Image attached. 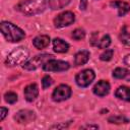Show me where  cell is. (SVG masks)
<instances>
[{"instance_id": "6da1fadb", "label": "cell", "mask_w": 130, "mask_h": 130, "mask_svg": "<svg viewBox=\"0 0 130 130\" xmlns=\"http://www.w3.org/2000/svg\"><path fill=\"white\" fill-rule=\"evenodd\" d=\"M48 4L49 0H24L17 4L16 9L25 15H35L43 12Z\"/></svg>"}, {"instance_id": "7a4b0ae2", "label": "cell", "mask_w": 130, "mask_h": 130, "mask_svg": "<svg viewBox=\"0 0 130 130\" xmlns=\"http://www.w3.org/2000/svg\"><path fill=\"white\" fill-rule=\"evenodd\" d=\"M0 29L2 35L5 37V39L11 43L19 42L25 37V34L21 28L17 27L16 25L8 21H2L0 25Z\"/></svg>"}, {"instance_id": "3957f363", "label": "cell", "mask_w": 130, "mask_h": 130, "mask_svg": "<svg viewBox=\"0 0 130 130\" xmlns=\"http://www.w3.org/2000/svg\"><path fill=\"white\" fill-rule=\"evenodd\" d=\"M29 53L26 50V48L18 47L15 50H13L6 58V64L7 66H16V65H23L28 60Z\"/></svg>"}, {"instance_id": "277c9868", "label": "cell", "mask_w": 130, "mask_h": 130, "mask_svg": "<svg viewBox=\"0 0 130 130\" xmlns=\"http://www.w3.org/2000/svg\"><path fill=\"white\" fill-rule=\"evenodd\" d=\"M53 59V56L50 54H42V55H37L32 57V59L27 60L22 67L25 70H36L41 66H44L49 60Z\"/></svg>"}, {"instance_id": "5b68a950", "label": "cell", "mask_w": 130, "mask_h": 130, "mask_svg": "<svg viewBox=\"0 0 130 130\" xmlns=\"http://www.w3.org/2000/svg\"><path fill=\"white\" fill-rule=\"evenodd\" d=\"M95 74L91 69H85L80 71L76 77H75V81L77 83V85L81 86V87H86L88 86L94 79Z\"/></svg>"}, {"instance_id": "8992f818", "label": "cell", "mask_w": 130, "mask_h": 130, "mask_svg": "<svg viewBox=\"0 0 130 130\" xmlns=\"http://www.w3.org/2000/svg\"><path fill=\"white\" fill-rule=\"evenodd\" d=\"M75 16L73 12L71 11H65L60 14H58L54 19V24L56 27H64L67 25H70L74 22Z\"/></svg>"}, {"instance_id": "52a82bcc", "label": "cell", "mask_w": 130, "mask_h": 130, "mask_svg": "<svg viewBox=\"0 0 130 130\" xmlns=\"http://www.w3.org/2000/svg\"><path fill=\"white\" fill-rule=\"evenodd\" d=\"M69 63L65 62V61H61V60H55V59H51L49 60L44 66L43 69L45 71H54V72H61V71H65L67 69H69Z\"/></svg>"}, {"instance_id": "ba28073f", "label": "cell", "mask_w": 130, "mask_h": 130, "mask_svg": "<svg viewBox=\"0 0 130 130\" xmlns=\"http://www.w3.org/2000/svg\"><path fill=\"white\" fill-rule=\"evenodd\" d=\"M71 93H72V90L68 85L60 84L59 86H57L54 89V91L52 93V99L55 102H62V101L69 99Z\"/></svg>"}, {"instance_id": "9c48e42d", "label": "cell", "mask_w": 130, "mask_h": 130, "mask_svg": "<svg viewBox=\"0 0 130 130\" xmlns=\"http://www.w3.org/2000/svg\"><path fill=\"white\" fill-rule=\"evenodd\" d=\"M36 119V114L30 110H20L14 116V120L19 124H28Z\"/></svg>"}, {"instance_id": "30bf717a", "label": "cell", "mask_w": 130, "mask_h": 130, "mask_svg": "<svg viewBox=\"0 0 130 130\" xmlns=\"http://www.w3.org/2000/svg\"><path fill=\"white\" fill-rule=\"evenodd\" d=\"M92 90H93L94 94H96L99 96H105L110 91V83L106 80H101L93 86Z\"/></svg>"}, {"instance_id": "8fae6325", "label": "cell", "mask_w": 130, "mask_h": 130, "mask_svg": "<svg viewBox=\"0 0 130 130\" xmlns=\"http://www.w3.org/2000/svg\"><path fill=\"white\" fill-rule=\"evenodd\" d=\"M39 95V87L36 83L28 84L24 88V98L27 102H32L35 101Z\"/></svg>"}, {"instance_id": "7c38bea8", "label": "cell", "mask_w": 130, "mask_h": 130, "mask_svg": "<svg viewBox=\"0 0 130 130\" xmlns=\"http://www.w3.org/2000/svg\"><path fill=\"white\" fill-rule=\"evenodd\" d=\"M111 6L118 9V15L119 16H124L127 12L130 11V4H128L127 2L121 1V0H117V1L112 2Z\"/></svg>"}, {"instance_id": "4fadbf2b", "label": "cell", "mask_w": 130, "mask_h": 130, "mask_svg": "<svg viewBox=\"0 0 130 130\" xmlns=\"http://www.w3.org/2000/svg\"><path fill=\"white\" fill-rule=\"evenodd\" d=\"M32 44H34V46H35L37 49H39V50L44 49V48H46V47L49 46V44H50V37H49V36H46V35L38 36V37H36V38L34 39Z\"/></svg>"}, {"instance_id": "5bb4252c", "label": "cell", "mask_w": 130, "mask_h": 130, "mask_svg": "<svg viewBox=\"0 0 130 130\" xmlns=\"http://www.w3.org/2000/svg\"><path fill=\"white\" fill-rule=\"evenodd\" d=\"M53 49L55 52L57 53H65L68 51L69 49V45L68 43H66L65 41H63L60 38H56L53 41Z\"/></svg>"}, {"instance_id": "9a60e30c", "label": "cell", "mask_w": 130, "mask_h": 130, "mask_svg": "<svg viewBox=\"0 0 130 130\" xmlns=\"http://www.w3.org/2000/svg\"><path fill=\"white\" fill-rule=\"evenodd\" d=\"M88 59H89V52L88 51H86V50L79 51L74 56V64L76 66L83 65L88 61Z\"/></svg>"}, {"instance_id": "2e32d148", "label": "cell", "mask_w": 130, "mask_h": 130, "mask_svg": "<svg viewBox=\"0 0 130 130\" xmlns=\"http://www.w3.org/2000/svg\"><path fill=\"white\" fill-rule=\"evenodd\" d=\"M115 95L123 101L130 102V87L127 86H120L115 92Z\"/></svg>"}, {"instance_id": "e0dca14e", "label": "cell", "mask_w": 130, "mask_h": 130, "mask_svg": "<svg viewBox=\"0 0 130 130\" xmlns=\"http://www.w3.org/2000/svg\"><path fill=\"white\" fill-rule=\"evenodd\" d=\"M70 1L71 0H49V6L50 8L57 10L67 6L70 3Z\"/></svg>"}, {"instance_id": "ac0fdd59", "label": "cell", "mask_w": 130, "mask_h": 130, "mask_svg": "<svg viewBox=\"0 0 130 130\" xmlns=\"http://www.w3.org/2000/svg\"><path fill=\"white\" fill-rule=\"evenodd\" d=\"M120 40L123 44L130 46V30L128 29L127 26H123L120 32Z\"/></svg>"}, {"instance_id": "d6986e66", "label": "cell", "mask_w": 130, "mask_h": 130, "mask_svg": "<svg viewBox=\"0 0 130 130\" xmlns=\"http://www.w3.org/2000/svg\"><path fill=\"white\" fill-rule=\"evenodd\" d=\"M110 44H111L110 36L109 35H105V36H103V38L100 41H96L95 46L99 47L100 49H106V48H108L110 46Z\"/></svg>"}, {"instance_id": "ffe728a7", "label": "cell", "mask_w": 130, "mask_h": 130, "mask_svg": "<svg viewBox=\"0 0 130 130\" xmlns=\"http://www.w3.org/2000/svg\"><path fill=\"white\" fill-rule=\"evenodd\" d=\"M127 74H128V70L125 69V68H122V67H118V68H116L113 71V76L115 78H118V79H121V78L126 77Z\"/></svg>"}, {"instance_id": "44dd1931", "label": "cell", "mask_w": 130, "mask_h": 130, "mask_svg": "<svg viewBox=\"0 0 130 130\" xmlns=\"http://www.w3.org/2000/svg\"><path fill=\"white\" fill-rule=\"evenodd\" d=\"M110 123H115V124H122V123H128L129 120L124 117V116H112L108 119Z\"/></svg>"}, {"instance_id": "7402d4cb", "label": "cell", "mask_w": 130, "mask_h": 130, "mask_svg": "<svg viewBox=\"0 0 130 130\" xmlns=\"http://www.w3.org/2000/svg\"><path fill=\"white\" fill-rule=\"evenodd\" d=\"M84 37H85V32H84V30L81 29V28H76V29L73 30V32H72V38H73L74 40H76V41H80V40L84 39Z\"/></svg>"}, {"instance_id": "603a6c76", "label": "cell", "mask_w": 130, "mask_h": 130, "mask_svg": "<svg viewBox=\"0 0 130 130\" xmlns=\"http://www.w3.org/2000/svg\"><path fill=\"white\" fill-rule=\"evenodd\" d=\"M4 99L8 104H14L17 101V95H16V93L9 91V92H6L4 94Z\"/></svg>"}, {"instance_id": "cb8c5ba5", "label": "cell", "mask_w": 130, "mask_h": 130, "mask_svg": "<svg viewBox=\"0 0 130 130\" xmlns=\"http://www.w3.org/2000/svg\"><path fill=\"white\" fill-rule=\"evenodd\" d=\"M113 54H114V51L112 49H109V50H106L104 53L101 54L100 56V59L102 61H110L113 57Z\"/></svg>"}, {"instance_id": "d4e9b609", "label": "cell", "mask_w": 130, "mask_h": 130, "mask_svg": "<svg viewBox=\"0 0 130 130\" xmlns=\"http://www.w3.org/2000/svg\"><path fill=\"white\" fill-rule=\"evenodd\" d=\"M52 83H53V79H52L49 75H46V76L43 77V79H42V84H43V88H44V89H46V88H48L49 86H51Z\"/></svg>"}, {"instance_id": "484cf974", "label": "cell", "mask_w": 130, "mask_h": 130, "mask_svg": "<svg viewBox=\"0 0 130 130\" xmlns=\"http://www.w3.org/2000/svg\"><path fill=\"white\" fill-rule=\"evenodd\" d=\"M0 111H1V113H0V121H3L4 118L6 117V115L8 114V110H7L6 108L2 107V108L0 109Z\"/></svg>"}, {"instance_id": "4316f807", "label": "cell", "mask_w": 130, "mask_h": 130, "mask_svg": "<svg viewBox=\"0 0 130 130\" xmlns=\"http://www.w3.org/2000/svg\"><path fill=\"white\" fill-rule=\"evenodd\" d=\"M87 7V0H80V9L85 10Z\"/></svg>"}, {"instance_id": "83f0119b", "label": "cell", "mask_w": 130, "mask_h": 130, "mask_svg": "<svg viewBox=\"0 0 130 130\" xmlns=\"http://www.w3.org/2000/svg\"><path fill=\"white\" fill-rule=\"evenodd\" d=\"M81 128H82V129H88V128L98 129V128H99V126H98V125H85V126H82Z\"/></svg>"}, {"instance_id": "f1b7e54d", "label": "cell", "mask_w": 130, "mask_h": 130, "mask_svg": "<svg viewBox=\"0 0 130 130\" xmlns=\"http://www.w3.org/2000/svg\"><path fill=\"white\" fill-rule=\"evenodd\" d=\"M124 63H125L126 65L130 66V54H128L127 56H125V58H124Z\"/></svg>"}, {"instance_id": "f546056e", "label": "cell", "mask_w": 130, "mask_h": 130, "mask_svg": "<svg viewBox=\"0 0 130 130\" xmlns=\"http://www.w3.org/2000/svg\"><path fill=\"white\" fill-rule=\"evenodd\" d=\"M129 80H130V77H129Z\"/></svg>"}]
</instances>
